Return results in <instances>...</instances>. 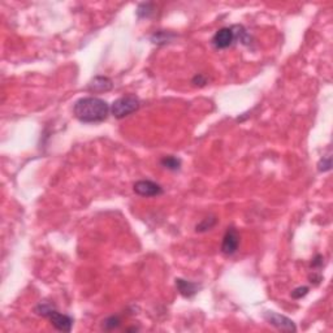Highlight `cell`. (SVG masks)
<instances>
[{"label":"cell","mask_w":333,"mask_h":333,"mask_svg":"<svg viewBox=\"0 0 333 333\" xmlns=\"http://www.w3.org/2000/svg\"><path fill=\"white\" fill-rule=\"evenodd\" d=\"M110 112L111 106L105 99L96 98V96L81 98L73 106V113L76 119L86 124L105 121Z\"/></svg>","instance_id":"1"},{"label":"cell","mask_w":333,"mask_h":333,"mask_svg":"<svg viewBox=\"0 0 333 333\" xmlns=\"http://www.w3.org/2000/svg\"><path fill=\"white\" fill-rule=\"evenodd\" d=\"M141 107V102L136 95H125L116 99L111 105V113L116 119H124L127 116L132 115Z\"/></svg>","instance_id":"2"},{"label":"cell","mask_w":333,"mask_h":333,"mask_svg":"<svg viewBox=\"0 0 333 333\" xmlns=\"http://www.w3.org/2000/svg\"><path fill=\"white\" fill-rule=\"evenodd\" d=\"M263 318H264L267 322L271 325H274L275 328H277L279 330H282V332H296L297 327L294 324V322L289 318L284 315H280V314L275 313V311H265L263 314Z\"/></svg>","instance_id":"3"},{"label":"cell","mask_w":333,"mask_h":333,"mask_svg":"<svg viewBox=\"0 0 333 333\" xmlns=\"http://www.w3.org/2000/svg\"><path fill=\"white\" fill-rule=\"evenodd\" d=\"M235 40L236 33L233 26H232V28H221L220 30L216 31L214 37H212V45H214L215 48H218V50H224V48L231 47Z\"/></svg>","instance_id":"4"},{"label":"cell","mask_w":333,"mask_h":333,"mask_svg":"<svg viewBox=\"0 0 333 333\" xmlns=\"http://www.w3.org/2000/svg\"><path fill=\"white\" fill-rule=\"evenodd\" d=\"M134 193L141 197H158L163 194V188L159 184L150 180H141L137 181L133 186Z\"/></svg>","instance_id":"5"},{"label":"cell","mask_w":333,"mask_h":333,"mask_svg":"<svg viewBox=\"0 0 333 333\" xmlns=\"http://www.w3.org/2000/svg\"><path fill=\"white\" fill-rule=\"evenodd\" d=\"M238 245H240V235H238L237 229L231 226L226 229L225 235H224L221 252L225 255H233L238 250Z\"/></svg>","instance_id":"6"},{"label":"cell","mask_w":333,"mask_h":333,"mask_svg":"<svg viewBox=\"0 0 333 333\" xmlns=\"http://www.w3.org/2000/svg\"><path fill=\"white\" fill-rule=\"evenodd\" d=\"M51 324L56 328L57 330H61V332H71L72 327H73V319H72L69 315H65V314H60L59 311L55 308L50 313V315L47 316Z\"/></svg>","instance_id":"7"},{"label":"cell","mask_w":333,"mask_h":333,"mask_svg":"<svg viewBox=\"0 0 333 333\" xmlns=\"http://www.w3.org/2000/svg\"><path fill=\"white\" fill-rule=\"evenodd\" d=\"M112 88V79H110L108 77L105 76L94 77L88 85V90L91 91V93H106V91H110Z\"/></svg>","instance_id":"8"},{"label":"cell","mask_w":333,"mask_h":333,"mask_svg":"<svg viewBox=\"0 0 333 333\" xmlns=\"http://www.w3.org/2000/svg\"><path fill=\"white\" fill-rule=\"evenodd\" d=\"M176 286H177L181 296L186 297V298L194 297L198 293V290H199V288H201L197 282L188 281V280L184 279H176Z\"/></svg>","instance_id":"9"},{"label":"cell","mask_w":333,"mask_h":333,"mask_svg":"<svg viewBox=\"0 0 333 333\" xmlns=\"http://www.w3.org/2000/svg\"><path fill=\"white\" fill-rule=\"evenodd\" d=\"M160 164L161 167L167 168L168 171H173V172H176V171H180L181 168V159H178L177 156L167 155L160 159Z\"/></svg>","instance_id":"10"},{"label":"cell","mask_w":333,"mask_h":333,"mask_svg":"<svg viewBox=\"0 0 333 333\" xmlns=\"http://www.w3.org/2000/svg\"><path fill=\"white\" fill-rule=\"evenodd\" d=\"M216 223H218V220H216V218H214V216H211V218H206V219H203L201 223L198 224L197 226H195V231L197 232L210 231V229L214 228L215 224Z\"/></svg>","instance_id":"11"},{"label":"cell","mask_w":333,"mask_h":333,"mask_svg":"<svg viewBox=\"0 0 333 333\" xmlns=\"http://www.w3.org/2000/svg\"><path fill=\"white\" fill-rule=\"evenodd\" d=\"M120 324H121V320H120L119 316H110L106 320H103V329L106 330H112L116 329V328H119Z\"/></svg>","instance_id":"12"},{"label":"cell","mask_w":333,"mask_h":333,"mask_svg":"<svg viewBox=\"0 0 333 333\" xmlns=\"http://www.w3.org/2000/svg\"><path fill=\"white\" fill-rule=\"evenodd\" d=\"M153 12H154V4H151V3L139 4L138 9H137V14H138L139 18L150 17Z\"/></svg>","instance_id":"13"},{"label":"cell","mask_w":333,"mask_h":333,"mask_svg":"<svg viewBox=\"0 0 333 333\" xmlns=\"http://www.w3.org/2000/svg\"><path fill=\"white\" fill-rule=\"evenodd\" d=\"M332 168V158L330 156H327V158L320 159V161L318 163V170L319 172H328Z\"/></svg>","instance_id":"14"},{"label":"cell","mask_w":333,"mask_h":333,"mask_svg":"<svg viewBox=\"0 0 333 333\" xmlns=\"http://www.w3.org/2000/svg\"><path fill=\"white\" fill-rule=\"evenodd\" d=\"M307 293H308L307 286H299V288L294 289V290L292 292L290 296H292V298H294V299H301L302 297L307 296Z\"/></svg>","instance_id":"15"},{"label":"cell","mask_w":333,"mask_h":333,"mask_svg":"<svg viewBox=\"0 0 333 333\" xmlns=\"http://www.w3.org/2000/svg\"><path fill=\"white\" fill-rule=\"evenodd\" d=\"M193 84H194V85H199V86H204L207 84V79H206V77L203 76V74H197V76L194 77V78H193Z\"/></svg>","instance_id":"16"},{"label":"cell","mask_w":333,"mask_h":333,"mask_svg":"<svg viewBox=\"0 0 333 333\" xmlns=\"http://www.w3.org/2000/svg\"><path fill=\"white\" fill-rule=\"evenodd\" d=\"M323 260H324V258H323L322 255H316L313 259V262H311V267H313V268H320L323 265Z\"/></svg>","instance_id":"17"}]
</instances>
